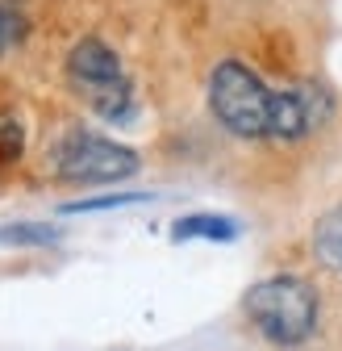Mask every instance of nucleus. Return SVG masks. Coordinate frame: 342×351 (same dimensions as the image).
Masks as SVG:
<instances>
[{
	"instance_id": "nucleus-1",
	"label": "nucleus",
	"mask_w": 342,
	"mask_h": 351,
	"mask_svg": "<svg viewBox=\"0 0 342 351\" xmlns=\"http://www.w3.org/2000/svg\"><path fill=\"white\" fill-rule=\"evenodd\" d=\"M209 105L230 134H238V138H280V143L305 138L330 113V105L317 88L305 84V88L276 93V88H267L238 59H226L222 67H213Z\"/></svg>"
},
{
	"instance_id": "nucleus-2",
	"label": "nucleus",
	"mask_w": 342,
	"mask_h": 351,
	"mask_svg": "<svg viewBox=\"0 0 342 351\" xmlns=\"http://www.w3.org/2000/svg\"><path fill=\"white\" fill-rule=\"evenodd\" d=\"M67 84L96 117H105L113 125L134 117V84H130V75H125L121 59L113 55V47L101 42V38H79L71 47V55H67Z\"/></svg>"
},
{
	"instance_id": "nucleus-3",
	"label": "nucleus",
	"mask_w": 342,
	"mask_h": 351,
	"mask_svg": "<svg viewBox=\"0 0 342 351\" xmlns=\"http://www.w3.org/2000/svg\"><path fill=\"white\" fill-rule=\"evenodd\" d=\"M246 318L267 343L301 347L317 330V293L301 276H272L246 293Z\"/></svg>"
},
{
	"instance_id": "nucleus-4",
	"label": "nucleus",
	"mask_w": 342,
	"mask_h": 351,
	"mask_svg": "<svg viewBox=\"0 0 342 351\" xmlns=\"http://www.w3.org/2000/svg\"><path fill=\"white\" fill-rule=\"evenodd\" d=\"M55 176L71 184H113L138 171V155L92 130H67L59 147L51 151Z\"/></svg>"
},
{
	"instance_id": "nucleus-5",
	"label": "nucleus",
	"mask_w": 342,
	"mask_h": 351,
	"mask_svg": "<svg viewBox=\"0 0 342 351\" xmlns=\"http://www.w3.org/2000/svg\"><path fill=\"white\" fill-rule=\"evenodd\" d=\"M171 230H176V239H209V243H234L238 239V222L234 217H222V213H188Z\"/></svg>"
},
{
	"instance_id": "nucleus-6",
	"label": "nucleus",
	"mask_w": 342,
	"mask_h": 351,
	"mask_svg": "<svg viewBox=\"0 0 342 351\" xmlns=\"http://www.w3.org/2000/svg\"><path fill=\"white\" fill-rule=\"evenodd\" d=\"M313 247H317V255H321L326 268L342 272V205L330 209L321 222H317V230H313Z\"/></svg>"
},
{
	"instance_id": "nucleus-7",
	"label": "nucleus",
	"mask_w": 342,
	"mask_h": 351,
	"mask_svg": "<svg viewBox=\"0 0 342 351\" xmlns=\"http://www.w3.org/2000/svg\"><path fill=\"white\" fill-rule=\"evenodd\" d=\"M25 38V13L17 0H0V55Z\"/></svg>"
},
{
	"instance_id": "nucleus-8",
	"label": "nucleus",
	"mask_w": 342,
	"mask_h": 351,
	"mask_svg": "<svg viewBox=\"0 0 342 351\" xmlns=\"http://www.w3.org/2000/svg\"><path fill=\"white\" fill-rule=\"evenodd\" d=\"M59 234L51 226H0V243H34V247H47Z\"/></svg>"
},
{
	"instance_id": "nucleus-9",
	"label": "nucleus",
	"mask_w": 342,
	"mask_h": 351,
	"mask_svg": "<svg viewBox=\"0 0 342 351\" xmlns=\"http://www.w3.org/2000/svg\"><path fill=\"white\" fill-rule=\"evenodd\" d=\"M134 201H146L138 193H121V197H96V201H75V205H63V213H92V209H117V205H134Z\"/></svg>"
}]
</instances>
